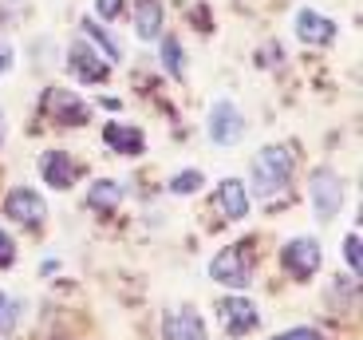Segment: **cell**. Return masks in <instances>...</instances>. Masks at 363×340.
I'll return each instance as SVG.
<instances>
[{"label": "cell", "instance_id": "6da1fadb", "mask_svg": "<svg viewBox=\"0 0 363 340\" xmlns=\"http://www.w3.org/2000/svg\"><path fill=\"white\" fill-rule=\"evenodd\" d=\"M292 170H296V150L292 147H264L253 158V190L261 198H272L289 186Z\"/></svg>", "mask_w": 363, "mask_h": 340}, {"label": "cell", "instance_id": "7a4b0ae2", "mask_svg": "<svg viewBox=\"0 0 363 340\" xmlns=\"http://www.w3.org/2000/svg\"><path fill=\"white\" fill-rule=\"evenodd\" d=\"M308 194H312V210H316L320 221L336 218L340 206H344V182H340L336 170H328V166H320V170H312L308 178Z\"/></svg>", "mask_w": 363, "mask_h": 340}, {"label": "cell", "instance_id": "3957f363", "mask_svg": "<svg viewBox=\"0 0 363 340\" xmlns=\"http://www.w3.org/2000/svg\"><path fill=\"white\" fill-rule=\"evenodd\" d=\"M209 138L218 143V147H237L241 138H245V115L233 107V99H218L209 107Z\"/></svg>", "mask_w": 363, "mask_h": 340}, {"label": "cell", "instance_id": "277c9868", "mask_svg": "<svg viewBox=\"0 0 363 340\" xmlns=\"http://www.w3.org/2000/svg\"><path fill=\"white\" fill-rule=\"evenodd\" d=\"M213 313H218V321L225 324V332L229 336H249V332L257 329V305L249 301V297H241V293H233V297H221L218 305H213Z\"/></svg>", "mask_w": 363, "mask_h": 340}, {"label": "cell", "instance_id": "5b68a950", "mask_svg": "<svg viewBox=\"0 0 363 340\" xmlns=\"http://www.w3.org/2000/svg\"><path fill=\"white\" fill-rule=\"evenodd\" d=\"M281 265H284V273H289V277L308 281V277L320 269V246H316V238H292L289 246L281 249Z\"/></svg>", "mask_w": 363, "mask_h": 340}, {"label": "cell", "instance_id": "8992f818", "mask_svg": "<svg viewBox=\"0 0 363 340\" xmlns=\"http://www.w3.org/2000/svg\"><path fill=\"white\" fill-rule=\"evenodd\" d=\"M209 277H213V281H221V285L241 289L249 281V246L245 249H241V246L221 249L218 258L209 261Z\"/></svg>", "mask_w": 363, "mask_h": 340}, {"label": "cell", "instance_id": "52a82bcc", "mask_svg": "<svg viewBox=\"0 0 363 340\" xmlns=\"http://www.w3.org/2000/svg\"><path fill=\"white\" fill-rule=\"evenodd\" d=\"M4 214H9L12 221H20V226H44L48 206L36 190L16 186V190H9V198H4Z\"/></svg>", "mask_w": 363, "mask_h": 340}, {"label": "cell", "instance_id": "ba28073f", "mask_svg": "<svg viewBox=\"0 0 363 340\" xmlns=\"http://www.w3.org/2000/svg\"><path fill=\"white\" fill-rule=\"evenodd\" d=\"M44 111L52 115L55 123H64V127H79V123H87V103L75 99L72 92H60V87H52V92H44Z\"/></svg>", "mask_w": 363, "mask_h": 340}, {"label": "cell", "instance_id": "9c48e42d", "mask_svg": "<svg viewBox=\"0 0 363 340\" xmlns=\"http://www.w3.org/2000/svg\"><path fill=\"white\" fill-rule=\"evenodd\" d=\"M67 67H72L75 79L83 83H103L107 79V60H99V55L91 52L87 40H75L72 52H67Z\"/></svg>", "mask_w": 363, "mask_h": 340}, {"label": "cell", "instance_id": "30bf717a", "mask_svg": "<svg viewBox=\"0 0 363 340\" xmlns=\"http://www.w3.org/2000/svg\"><path fill=\"white\" fill-rule=\"evenodd\" d=\"M40 175H44V182L52 186V190H67V186H75V178H79V163H75L72 155H64V150H48V155L40 158Z\"/></svg>", "mask_w": 363, "mask_h": 340}, {"label": "cell", "instance_id": "8fae6325", "mask_svg": "<svg viewBox=\"0 0 363 340\" xmlns=\"http://www.w3.org/2000/svg\"><path fill=\"white\" fill-rule=\"evenodd\" d=\"M296 36L304 40V44H332V40L340 36V28L332 24L328 16H320V12L300 9L296 12Z\"/></svg>", "mask_w": 363, "mask_h": 340}, {"label": "cell", "instance_id": "7c38bea8", "mask_svg": "<svg viewBox=\"0 0 363 340\" xmlns=\"http://www.w3.org/2000/svg\"><path fill=\"white\" fill-rule=\"evenodd\" d=\"M162 336L166 340H206V321H201L194 309H178V313H166L162 321Z\"/></svg>", "mask_w": 363, "mask_h": 340}, {"label": "cell", "instance_id": "4fadbf2b", "mask_svg": "<svg viewBox=\"0 0 363 340\" xmlns=\"http://www.w3.org/2000/svg\"><path fill=\"white\" fill-rule=\"evenodd\" d=\"M218 202H221V214L233 221H241L249 214V190L241 178H225V182L218 186Z\"/></svg>", "mask_w": 363, "mask_h": 340}, {"label": "cell", "instance_id": "5bb4252c", "mask_svg": "<svg viewBox=\"0 0 363 340\" xmlns=\"http://www.w3.org/2000/svg\"><path fill=\"white\" fill-rule=\"evenodd\" d=\"M103 143H107L111 150H118V155H143V131L138 127H127V123H111L107 131H103Z\"/></svg>", "mask_w": 363, "mask_h": 340}, {"label": "cell", "instance_id": "9a60e30c", "mask_svg": "<svg viewBox=\"0 0 363 340\" xmlns=\"http://www.w3.org/2000/svg\"><path fill=\"white\" fill-rule=\"evenodd\" d=\"M135 28L143 40H158V32H162V4L158 0H138Z\"/></svg>", "mask_w": 363, "mask_h": 340}, {"label": "cell", "instance_id": "2e32d148", "mask_svg": "<svg viewBox=\"0 0 363 340\" xmlns=\"http://www.w3.org/2000/svg\"><path fill=\"white\" fill-rule=\"evenodd\" d=\"M118 198H123V186L111 182V178H99V182L91 186V194H87V202L95 206V210H115Z\"/></svg>", "mask_w": 363, "mask_h": 340}, {"label": "cell", "instance_id": "e0dca14e", "mask_svg": "<svg viewBox=\"0 0 363 340\" xmlns=\"http://www.w3.org/2000/svg\"><path fill=\"white\" fill-rule=\"evenodd\" d=\"M83 40H87V44H95V48H103V55H107V60H118V55H123V48L115 44V36H107V28H99L95 20H83Z\"/></svg>", "mask_w": 363, "mask_h": 340}, {"label": "cell", "instance_id": "ac0fdd59", "mask_svg": "<svg viewBox=\"0 0 363 340\" xmlns=\"http://www.w3.org/2000/svg\"><path fill=\"white\" fill-rule=\"evenodd\" d=\"M162 67L170 75H182V67H186V52H182L178 36H166L162 40Z\"/></svg>", "mask_w": 363, "mask_h": 340}, {"label": "cell", "instance_id": "d6986e66", "mask_svg": "<svg viewBox=\"0 0 363 340\" xmlns=\"http://www.w3.org/2000/svg\"><path fill=\"white\" fill-rule=\"evenodd\" d=\"M201 170H182V175H174V182H170V194H194V190H201Z\"/></svg>", "mask_w": 363, "mask_h": 340}, {"label": "cell", "instance_id": "ffe728a7", "mask_svg": "<svg viewBox=\"0 0 363 340\" xmlns=\"http://www.w3.org/2000/svg\"><path fill=\"white\" fill-rule=\"evenodd\" d=\"M123 12H127L123 0H95V16H99V20H118Z\"/></svg>", "mask_w": 363, "mask_h": 340}, {"label": "cell", "instance_id": "44dd1931", "mask_svg": "<svg viewBox=\"0 0 363 340\" xmlns=\"http://www.w3.org/2000/svg\"><path fill=\"white\" fill-rule=\"evenodd\" d=\"M344 258H347V265H352V273H359V269H363V258H359V234H347Z\"/></svg>", "mask_w": 363, "mask_h": 340}, {"label": "cell", "instance_id": "7402d4cb", "mask_svg": "<svg viewBox=\"0 0 363 340\" xmlns=\"http://www.w3.org/2000/svg\"><path fill=\"white\" fill-rule=\"evenodd\" d=\"M12 258H16V241H12L9 234L0 230V269H9Z\"/></svg>", "mask_w": 363, "mask_h": 340}, {"label": "cell", "instance_id": "603a6c76", "mask_svg": "<svg viewBox=\"0 0 363 340\" xmlns=\"http://www.w3.org/2000/svg\"><path fill=\"white\" fill-rule=\"evenodd\" d=\"M272 340H324L316 329H289V332H281V336H272Z\"/></svg>", "mask_w": 363, "mask_h": 340}, {"label": "cell", "instance_id": "cb8c5ba5", "mask_svg": "<svg viewBox=\"0 0 363 340\" xmlns=\"http://www.w3.org/2000/svg\"><path fill=\"white\" fill-rule=\"evenodd\" d=\"M103 107H107V111H118V107H123V99H115V95H103Z\"/></svg>", "mask_w": 363, "mask_h": 340}, {"label": "cell", "instance_id": "d4e9b609", "mask_svg": "<svg viewBox=\"0 0 363 340\" xmlns=\"http://www.w3.org/2000/svg\"><path fill=\"white\" fill-rule=\"evenodd\" d=\"M9 64H12V52H9V48H0V72H4Z\"/></svg>", "mask_w": 363, "mask_h": 340}, {"label": "cell", "instance_id": "484cf974", "mask_svg": "<svg viewBox=\"0 0 363 340\" xmlns=\"http://www.w3.org/2000/svg\"><path fill=\"white\" fill-rule=\"evenodd\" d=\"M0 138H4V111H0Z\"/></svg>", "mask_w": 363, "mask_h": 340}, {"label": "cell", "instance_id": "4316f807", "mask_svg": "<svg viewBox=\"0 0 363 340\" xmlns=\"http://www.w3.org/2000/svg\"><path fill=\"white\" fill-rule=\"evenodd\" d=\"M0 309H4V293H0Z\"/></svg>", "mask_w": 363, "mask_h": 340}, {"label": "cell", "instance_id": "83f0119b", "mask_svg": "<svg viewBox=\"0 0 363 340\" xmlns=\"http://www.w3.org/2000/svg\"><path fill=\"white\" fill-rule=\"evenodd\" d=\"M4 4H12V0H4Z\"/></svg>", "mask_w": 363, "mask_h": 340}]
</instances>
